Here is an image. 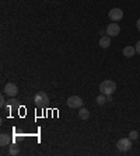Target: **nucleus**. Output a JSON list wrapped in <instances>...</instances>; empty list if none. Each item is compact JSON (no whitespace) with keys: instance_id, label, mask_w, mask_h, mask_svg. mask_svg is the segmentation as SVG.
<instances>
[{"instance_id":"9d476101","label":"nucleus","mask_w":140,"mask_h":156,"mask_svg":"<svg viewBox=\"0 0 140 156\" xmlns=\"http://www.w3.org/2000/svg\"><path fill=\"white\" fill-rule=\"evenodd\" d=\"M10 142H11V138H10V135L9 134H2L0 135V145L2 146L10 145Z\"/></svg>"},{"instance_id":"20e7f679","label":"nucleus","mask_w":140,"mask_h":156,"mask_svg":"<svg viewBox=\"0 0 140 156\" xmlns=\"http://www.w3.org/2000/svg\"><path fill=\"white\" fill-rule=\"evenodd\" d=\"M118 149L121 152H128L130 148H132V142H130V138H121L116 144Z\"/></svg>"},{"instance_id":"6e6552de","label":"nucleus","mask_w":140,"mask_h":156,"mask_svg":"<svg viewBox=\"0 0 140 156\" xmlns=\"http://www.w3.org/2000/svg\"><path fill=\"white\" fill-rule=\"evenodd\" d=\"M111 45V37L109 35H104L100 38V47L101 48H108Z\"/></svg>"},{"instance_id":"0eeeda50","label":"nucleus","mask_w":140,"mask_h":156,"mask_svg":"<svg viewBox=\"0 0 140 156\" xmlns=\"http://www.w3.org/2000/svg\"><path fill=\"white\" fill-rule=\"evenodd\" d=\"M108 16H109V18H111L112 21H121L123 18V11L121 9H112Z\"/></svg>"},{"instance_id":"dca6fc26","label":"nucleus","mask_w":140,"mask_h":156,"mask_svg":"<svg viewBox=\"0 0 140 156\" xmlns=\"http://www.w3.org/2000/svg\"><path fill=\"white\" fill-rule=\"evenodd\" d=\"M135 49H136L137 54H140V41H137V44H136V47H135Z\"/></svg>"},{"instance_id":"1a4fd4ad","label":"nucleus","mask_w":140,"mask_h":156,"mask_svg":"<svg viewBox=\"0 0 140 156\" xmlns=\"http://www.w3.org/2000/svg\"><path fill=\"white\" fill-rule=\"evenodd\" d=\"M7 111L10 113V111H15V110L18 108V103H17V100H14V98H10L7 101Z\"/></svg>"},{"instance_id":"39448f33","label":"nucleus","mask_w":140,"mask_h":156,"mask_svg":"<svg viewBox=\"0 0 140 156\" xmlns=\"http://www.w3.org/2000/svg\"><path fill=\"white\" fill-rule=\"evenodd\" d=\"M18 93V87L14 83H7L4 86V94H7L9 97H14Z\"/></svg>"},{"instance_id":"7ed1b4c3","label":"nucleus","mask_w":140,"mask_h":156,"mask_svg":"<svg viewBox=\"0 0 140 156\" xmlns=\"http://www.w3.org/2000/svg\"><path fill=\"white\" fill-rule=\"evenodd\" d=\"M67 105L72 107V108H81L83 107V98L79 96H72V97L67 98Z\"/></svg>"},{"instance_id":"f257e3e1","label":"nucleus","mask_w":140,"mask_h":156,"mask_svg":"<svg viewBox=\"0 0 140 156\" xmlns=\"http://www.w3.org/2000/svg\"><path fill=\"white\" fill-rule=\"evenodd\" d=\"M115 90H116V83L114 82V80H104V82L100 84V91H101V94L111 96Z\"/></svg>"},{"instance_id":"f03ea898","label":"nucleus","mask_w":140,"mask_h":156,"mask_svg":"<svg viewBox=\"0 0 140 156\" xmlns=\"http://www.w3.org/2000/svg\"><path fill=\"white\" fill-rule=\"evenodd\" d=\"M34 101H35V105L39 107V108H45L48 104H49V97L45 91H38L34 97Z\"/></svg>"},{"instance_id":"f8f14e48","label":"nucleus","mask_w":140,"mask_h":156,"mask_svg":"<svg viewBox=\"0 0 140 156\" xmlns=\"http://www.w3.org/2000/svg\"><path fill=\"white\" fill-rule=\"evenodd\" d=\"M79 117L81 118V120H87L88 117H90V111L87 108H80V111H79Z\"/></svg>"},{"instance_id":"4468645a","label":"nucleus","mask_w":140,"mask_h":156,"mask_svg":"<svg viewBox=\"0 0 140 156\" xmlns=\"http://www.w3.org/2000/svg\"><path fill=\"white\" fill-rule=\"evenodd\" d=\"M9 153H10L11 156H15V155H18V153H20V149H18V146L11 145V146H10V151H9Z\"/></svg>"},{"instance_id":"9b49d317","label":"nucleus","mask_w":140,"mask_h":156,"mask_svg":"<svg viewBox=\"0 0 140 156\" xmlns=\"http://www.w3.org/2000/svg\"><path fill=\"white\" fill-rule=\"evenodd\" d=\"M135 52H136V49L133 47H125L123 48V56H126V58H132L133 55H135Z\"/></svg>"},{"instance_id":"ddd939ff","label":"nucleus","mask_w":140,"mask_h":156,"mask_svg":"<svg viewBox=\"0 0 140 156\" xmlns=\"http://www.w3.org/2000/svg\"><path fill=\"white\" fill-rule=\"evenodd\" d=\"M107 101H108V96H105V94H101L97 97V104H100V105H104Z\"/></svg>"},{"instance_id":"423d86ee","label":"nucleus","mask_w":140,"mask_h":156,"mask_svg":"<svg viewBox=\"0 0 140 156\" xmlns=\"http://www.w3.org/2000/svg\"><path fill=\"white\" fill-rule=\"evenodd\" d=\"M119 33H121V27H119L116 23H111V24L107 27V34L109 37H116V35H119Z\"/></svg>"},{"instance_id":"a211bd4d","label":"nucleus","mask_w":140,"mask_h":156,"mask_svg":"<svg viewBox=\"0 0 140 156\" xmlns=\"http://www.w3.org/2000/svg\"><path fill=\"white\" fill-rule=\"evenodd\" d=\"M136 26H137V30H139V31H140V18H139V20H137V23H136Z\"/></svg>"},{"instance_id":"2eb2a0df","label":"nucleus","mask_w":140,"mask_h":156,"mask_svg":"<svg viewBox=\"0 0 140 156\" xmlns=\"http://www.w3.org/2000/svg\"><path fill=\"white\" fill-rule=\"evenodd\" d=\"M129 138L132 139V141H135V139H137V138H139V132H137V131H130Z\"/></svg>"},{"instance_id":"f3484780","label":"nucleus","mask_w":140,"mask_h":156,"mask_svg":"<svg viewBox=\"0 0 140 156\" xmlns=\"http://www.w3.org/2000/svg\"><path fill=\"white\" fill-rule=\"evenodd\" d=\"M0 104H2V107H3V105L6 104V100H4V96H2V97H0Z\"/></svg>"}]
</instances>
